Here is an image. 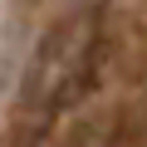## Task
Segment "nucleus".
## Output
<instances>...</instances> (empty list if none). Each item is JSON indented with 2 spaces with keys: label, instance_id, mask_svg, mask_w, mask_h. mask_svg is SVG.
<instances>
[{
  "label": "nucleus",
  "instance_id": "1",
  "mask_svg": "<svg viewBox=\"0 0 147 147\" xmlns=\"http://www.w3.org/2000/svg\"><path fill=\"white\" fill-rule=\"evenodd\" d=\"M88 64H93V30H88L84 20L59 25V30L39 44V59H34V69H30L25 103H30L34 113H54L69 93H79Z\"/></svg>",
  "mask_w": 147,
  "mask_h": 147
}]
</instances>
